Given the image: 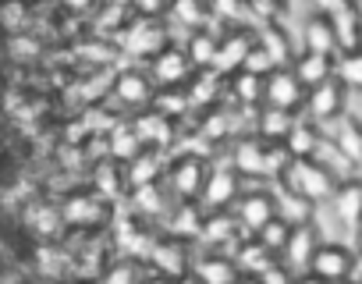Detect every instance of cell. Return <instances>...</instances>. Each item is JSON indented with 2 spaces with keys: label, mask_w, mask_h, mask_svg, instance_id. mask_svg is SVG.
Instances as JSON below:
<instances>
[{
  "label": "cell",
  "mask_w": 362,
  "mask_h": 284,
  "mask_svg": "<svg viewBox=\"0 0 362 284\" xmlns=\"http://www.w3.org/2000/svg\"><path fill=\"white\" fill-rule=\"evenodd\" d=\"M139 280H142V266L135 259H117L103 270L100 284H139Z\"/></svg>",
  "instance_id": "35"
},
{
  "label": "cell",
  "mask_w": 362,
  "mask_h": 284,
  "mask_svg": "<svg viewBox=\"0 0 362 284\" xmlns=\"http://www.w3.org/2000/svg\"><path fill=\"white\" fill-rule=\"evenodd\" d=\"M170 18L177 25H189V29H199L206 22V4L203 0H170Z\"/></svg>",
  "instance_id": "32"
},
{
  "label": "cell",
  "mask_w": 362,
  "mask_h": 284,
  "mask_svg": "<svg viewBox=\"0 0 362 284\" xmlns=\"http://www.w3.org/2000/svg\"><path fill=\"white\" fill-rule=\"evenodd\" d=\"M132 4H135V11H139V15L156 18L160 11H167V8H170V0H132Z\"/></svg>",
  "instance_id": "41"
},
{
  "label": "cell",
  "mask_w": 362,
  "mask_h": 284,
  "mask_svg": "<svg viewBox=\"0 0 362 284\" xmlns=\"http://www.w3.org/2000/svg\"><path fill=\"white\" fill-rule=\"evenodd\" d=\"M302 40H305V50H309V54H327V57L337 54V36H334V25H330V18H327L323 11H316V15L305 22Z\"/></svg>",
  "instance_id": "24"
},
{
  "label": "cell",
  "mask_w": 362,
  "mask_h": 284,
  "mask_svg": "<svg viewBox=\"0 0 362 284\" xmlns=\"http://www.w3.org/2000/svg\"><path fill=\"white\" fill-rule=\"evenodd\" d=\"M344 100H348V93H344V85L337 82V78H327L323 85H313V89H305V100H302V110H305V121L309 124H334L341 114H344Z\"/></svg>",
  "instance_id": "4"
},
{
  "label": "cell",
  "mask_w": 362,
  "mask_h": 284,
  "mask_svg": "<svg viewBox=\"0 0 362 284\" xmlns=\"http://www.w3.org/2000/svg\"><path fill=\"white\" fill-rule=\"evenodd\" d=\"M231 217L238 224V231L245 238L259 235V227H267L274 217H277V206H274V192L270 189H249L238 196V203L231 206Z\"/></svg>",
  "instance_id": "5"
},
{
  "label": "cell",
  "mask_w": 362,
  "mask_h": 284,
  "mask_svg": "<svg viewBox=\"0 0 362 284\" xmlns=\"http://www.w3.org/2000/svg\"><path fill=\"white\" fill-rule=\"evenodd\" d=\"M228 131H231V114L228 110H210V117L203 121V135L210 142H221Z\"/></svg>",
  "instance_id": "38"
},
{
  "label": "cell",
  "mask_w": 362,
  "mask_h": 284,
  "mask_svg": "<svg viewBox=\"0 0 362 284\" xmlns=\"http://www.w3.org/2000/svg\"><path fill=\"white\" fill-rule=\"evenodd\" d=\"M291 75L298 78V85H302V89L323 85L327 78H334V57H327V54H309V50H302V54L295 57V64H291Z\"/></svg>",
  "instance_id": "19"
},
{
  "label": "cell",
  "mask_w": 362,
  "mask_h": 284,
  "mask_svg": "<svg viewBox=\"0 0 362 284\" xmlns=\"http://www.w3.org/2000/svg\"><path fill=\"white\" fill-rule=\"evenodd\" d=\"M334 146L344 153V160L348 164H362V124L355 121V117H337L334 124H330V135H327Z\"/></svg>",
  "instance_id": "20"
},
{
  "label": "cell",
  "mask_w": 362,
  "mask_h": 284,
  "mask_svg": "<svg viewBox=\"0 0 362 284\" xmlns=\"http://www.w3.org/2000/svg\"><path fill=\"white\" fill-rule=\"evenodd\" d=\"M327 206H330L334 220L348 231V238H358V231H362V182H355V178L337 182Z\"/></svg>",
  "instance_id": "9"
},
{
  "label": "cell",
  "mask_w": 362,
  "mask_h": 284,
  "mask_svg": "<svg viewBox=\"0 0 362 284\" xmlns=\"http://www.w3.org/2000/svg\"><path fill=\"white\" fill-rule=\"evenodd\" d=\"M132 206L139 217H163L167 213V189L156 182V185H142V189H132Z\"/></svg>",
  "instance_id": "27"
},
{
  "label": "cell",
  "mask_w": 362,
  "mask_h": 284,
  "mask_svg": "<svg viewBox=\"0 0 362 284\" xmlns=\"http://www.w3.org/2000/svg\"><path fill=\"white\" fill-rule=\"evenodd\" d=\"M124 47L132 54H142V57H156L167 43H163V32L160 25H128V36H124Z\"/></svg>",
  "instance_id": "25"
},
{
  "label": "cell",
  "mask_w": 362,
  "mask_h": 284,
  "mask_svg": "<svg viewBox=\"0 0 362 284\" xmlns=\"http://www.w3.org/2000/svg\"><path fill=\"white\" fill-rule=\"evenodd\" d=\"M277 182H284L288 192L302 196V199L313 203V206L330 203V196H334V189H337V178H334L327 167H320L316 160H288V167H284V174H281Z\"/></svg>",
  "instance_id": "2"
},
{
  "label": "cell",
  "mask_w": 362,
  "mask_h": 284,
  "mask_svg": "<svg viewBox=\"0 0 362 284\" xmlns=\"http://www.w3.org/2000/svg\"><path fill=\"white\" fill-rule=\"evenodd\" d=\"M121 178H124V174L114 167V160H110V164H103V167L96 171V196H100V199L117 196V192H121Z\"/></svg>",
  "instance_id": "37"
},
{
  "label": "cell",
  "mask_w": 362,
  "mask_h": 284,
  "mask_svg": "<svg viewBox=\"0 0 362 284\" xmlns=\"http://www.w3.org/2000/svg\"><path fill=\"white\" fill-rule=\"evenodd\" d=\"M128 174H124V182L132 185V189H142V185H156L160 178H163V171H167V164H163V153H160V146H142L128 164Z\"/></svg>",
  "instance_id": "16"
},
{
  "label": "cell",
  "mask_w": 362,
  "mask_h": 284,
  "mask_svg": "<svg viewBox=\"0 0 362 284\" xmlns=\"http://www.w3.org/2000/svg\"><path fill=\"white\" fill-rule=\"evenodd\" d=\"M231 167L242 178H281L288 167V153H284V146H270V142H263L256 135H242L235 142Z\"/></svg>",
  "instance_id": "1"
},
{
  "label": "cell",
  "mask_w": 362,
  "mask_h": 284,
  "mask_svg": "<svg viewBox=\"0 0 362 284\" xmlns=\"http://www.w3.org/2000/svg\"><path fill=\"white\" fill-rule=\"evenodd\" d=\"M221 75H214V71H196V85L192 89H185L189 93V107H206V103H214L217 100V93H221Z\"/></svg>",
  "instance_id": "33"
},
{
  "label": "cell",
  "mask_w": 362,
  "mask_h": 284,
  "mask_svg": "<svg viewBox=\"0 0 362 284\" xmlns=\"http://www.w3.org/2000/svg\"><path fill=\"white\" fill-rule=\"evenodd\" d=\"M139 284H174V280H167V277H160V273H149V277H142Z\"/></svg>",
  "instance_id": "44"
},
{
  "label": "cell",
  "mask_w": 362,
  "mask_h": 284,
  "mask_svg": "<svg viewBox=\"0 0 362 284\" xmlns=\"http://www.w3.org/2000/svg\"><path fill=\"white\" fill-rule=\"evenodd\" d=\"M199 238L214 249V252H224L228 245H238L242 242V231L231 217V210H217V213H206L199 220Z\"/></svg>",
  "instance_id": "15"
},
{
  "label": "cell",
  "mask_w": 362,
  "mask_h": 284,
  "mask_svg": "<svg viewBox=\"0 0 362 284\" xmlns=\"http://www.w3.org/2000/svg\"><path fill=\"white\" fill-rule=\"evenodd\" d=\"M214 54H217V36H214V32H206V29H196V32H192V40H189V50H185L189 64H192L196 71H210Z\"/></svg>",
  "instance_id": "29"
},
{
  "label": "cell",
  "mask_w": 362,
  "mask_h": 284,
  "mask_svg": "<svg viewBox=\"0 0 362 284\" xmlns=\"http://www.w3.org/2000/svg\"><path fill=\"white\" fill-rule=\"evenodd\" d=\"M320 128L316 124H309L305 117L302 121H295V128L288 131V138L281 142L284 146V153H288V160H313V153H316V146H320Z\"/></svg>",
  "instance_id": "21"
},
{
  "label": "cell",
  "mask_w": 362,
  "mask_h": 284,
  "mask_svg": "<svg viewBox=\"0 0 362 284\" xmlns=\"http://www.w3.org/2000/svg\"><path fill=\"white\" fill-rule=\"evenodd\" d=\"M334 78L344 85V93H362V47L344 50L334 61Z\"/></svg>",
  "instance_id": "26"
},
{
  "label": "cell",
  "mask_w": 362,
  "mask_h": 284,
  "mask_svg": "<svg viewBox=\"0 0 362 284\" xmlns=\"http://www.w3.org/2000/svg\"><path fill=\"white\" fill-rule=\"evenodd\" d=\"M351 11L358 15V22H362V0H351Z\"/></svg>",
  "instance_id": "46"
},
{
  "label": "cell",
  "mask_w": 362,
  "mask_h": 284,
  "mask_svg": "<svg viewBox=\"0 0 362 284\" xmlns=\"http://www.w3.org/2000/svg\"><path fill=\"white\" fill-rule=\"evenodd\" d=\"M192 64L185 57V50L177 47H163L156 57H153V68H149V78L156 89H185V82L192 78Z\"/></svg>",
  "instance_id": "11"
},
{
  "label": "cell",
  "mask_w": 362,
  "mask_h": 284,
  "mask_svg": "<svg viewBox=\"0 0 362 284\" xmlns=\"http://www.w3.org/2000/svg\"><path fill=\"white\" fill-rule=\"evenodd\" d=\"M192 273L203 284H238V277H242L228 252H206V256L192 259Z\"/></svg>",
  "instance_id": "18"
},
{
  "label": "cell",
  "mask_w": 362,
  "mask_h": 284,
  "mask_svg": "<svg viewBox=\"0 0 362 284\" xmlns=\"http://www.w3.org/2000/svg\"><path fill=\"white\" fill-rule=\"evenodd\" d=\"M252 43H256V36L249 32V29H231L224 40H217V54H214V64H210V71L214 75H235V71H242V64H245V54L252 50Z\"/></svg>",
  "instance_id": "13"
},
{
  "label": "cell",
  "mask_w": 362,
  "mask_h": 284,
  "mask_svg": "<svg viewBox=\"0 0 362 284\" xmlns=\"http://www.w3.org/2000/svg\"><path fill=\"white\" fill-rule=\"evenodd\" d=\"M153 114L156 117H163V121H170V117H185L192 107H189V93L185 89H156L153 93Z\"/></svg>",
  "instance_id": "28"
},
{
  "label": "cell",
  "mask_w": 362,
  "mask_h": 284,
  "mask_svg": "<svg viewBox=\"0 0 362 284\" xmlns=\"http://www.w3.org/2000/svg\"><path fill=\"white\" fill-rule=\"evenodd\" d=\"M61 217L71 227H93V224H100L107 217V206H103V199L96 192H75V196L64 199Z\"/></svg>",
  "instance_id": "17"
},
{
  "label": "cell",
  "mask_w": 362,
  "mask_h": 284,
  "mask_svg": "<svg viewBox=\"0 0 362 284\" xmlns=\"http://www.w3.org/2000/svg\"><path fill=\"white\" fill-rule=\"evenodd\" d=\"M231 96L242 107H259L263 103V78H256L249 71H235L231 75Z\"/></svg>",
  "instance_id": "31"
},
{
  "label": "cell",
  "mask_w": 362,
  "mask_h": 284,
  "mask_svg": "<svg viewBox=\"0 0 362 284\" xmlns=\"http://www.w3.org/2000/svg\"><path fill=\"white\" fill-rule=\"evenodd\" d=\"M153 93H156V85H153V78H149L146 71L128 68V71H121V75L114 78V96H117L124 107H132V110L149 107V103H153Z\"/></svg>",
  "instance_id": "14"
},
{
  "label": "cell",
  "mask_w": 362,
  "mask_h": 284,
  "mask_svg": "<svg viewBox=\"0 0 362 284\" xmlns=\"http://www.w3.org/2000/svg\"><path fill=\"white\" fill-rule=\"evenodd\" d=\"M288 231H291V224H284L281 217H274V220H270L267 227H259V235H252V238H256L267 252L277 256V252L284 249V242H288Z\"/></svg>",
  "instance_id": "34"
},
{
  "label": "cell",
  "mask_w": 362,
  "mask_h": 284,
  "mask_svg": "<svg viewBox=\"0 0 362 284\" xmlns=\"http://www.w3.org/2000/svg\"><path fill=\"white\" fill-rule=\"evenodd\" d=\"M295 114L288 110H274V107H263L259 117H256V138L270 142V146H281V142L288 138V131L295 128Z\"/></svg>",
  "instance_id": "23"
},
{
  "label": "cell",
  "mask_w": 362,
  "mask_h": 284,
  "mask_svg": "<svg viewBox=\"0 0 362 284\" xmlns=\"http://www.w3.org/2000/svg\"><path fill=\"white\" fill-rule=\"evenodd\" d=\"M316 245H320L316 224H313V220H309V224H295V227L288 231L284 249L277 252V263H284L291 273H305V266H309V259H313Z\"/></svg>",
  "instance_id": "12"
},
{
  "label": "cell",
  "mask_w": 362,
  "mask_h": 284,
  "mask_svg": "<svg viewBox=\"0 0 362 284\" xmlns=\"http://www.w3.org/2000/svg\"><path fill=\"white\" fill-rule=\"evenodd\" d=\"M235 266H238V273L242 277H259L270 263H277V256L274 252H267L256 238H242L238 245H235Z\"/></svg>",
  "instance_id": "22"
},
{
  "label": "cell",
  "mask_w": 362,
  "mask_h": 284,
  "mask_svg": "<svg viewBox=\"0 0 362 284\" xmlns=\"http://www.w3.org/2000/svg\"><path fill=\"white\" fill-rule=\"evenodd\" d=\"M238 284H263L259 277H238Z\"/></svg>",
  "instance_id": "47"
},
{
  "label": "cell",
  "mask_w": 362,
  "mask_h": 284,
  "mask_svg": "<svg viewBox=\"0 0 362 284\" xmlns=\"http://www.w3.org/2000/svg\"><path fill=\"white\" fill-rule=\"evenodd\" d=\"M146 259L153 266V273L167 277V280H177V277H185L192 270V256H189V245L185 242H177V238H160L146 249Z\"/></svg>",
  "instance_id": "7"
},
{
  "label": "cell",
  "mask_w": 362,
  "mask_h": 284,
  "mask_svg": "<svg viewBox=\"0 0 362 284\" xmlns=\"http://www.w3.org/2000/svg\"><path fill=\"white\" fill-rule=\"evenodd\" d=\"M305 273L320 277L323 284H341V280H351V249L344 242H320Z\"/></svg>",
  "instance_id": "6"
},
{
  "label": "cell",
  "mask_w": 362,
  "mask_h": 284,
  "mask_svg": "<svg viewBox=\"0 0 362 284\" xmlns=\"http://www.w3.org/2000/svg\"><path fill=\"white\" fill-rule=\"evenodd\" d=\"M259 280H263V284H291V280H295V273H291L284 263H270V266L259 273Z\"/></svg>",
  "instance_id": "40"
},
{
  "label": "cell",
  "mask_w": 362,
  "mask_h": 284,
  "mask_svg": "<svg viewBox=\"0 0 362 284\" xmlns=\"http://www.w3.org/2000/svg\"><path fill=\"white\" fill-rule=\"evenodd\" d=\"M238 196H242V174L235 167H210L199 203H206V210L217 213V210H231Z\"/></svg>",
  "instance_id": "10"
},
{
  "label": "cell",
  "mask_w": 362,
  "mask_h": 284,
  "mask_svg": "<svg viewBox=\"0 0 362 284\" xmlns=\"http://www.w3.org/2000/svg\"><path fill=\"white\" fill-rule=\"evenodd\" d=\"M22 22H25V8H22V4H8V8H0V25H4V29L18 32V29H22Z\"/></svg>",
  "instance_id": "39"
},
{
  "label": "cell",
  "mask_w": 362,
  "mask_h": 284,
  "mask_svg": "<svg viewBox=\"0 0 362 284\" xmlns=\"http://www.w3.org/2000/svg\"><path fill=\"white\" fill-rule=\"evenodd\" d=\"M351 280H355V284H362V245H358V249H351Z\"/></svg>",
  "instance_id": "42"
},
{
  "label": "cell",
  "mask_w": 362,
  "mask_h": 284,
  "mask_svg": "<svg viewBox=\"0 0 362 284\" xmlns=\"http://www.w3.org/2000/svg\"><path fill=\"white\" fill-rule=\"evenodd\" d=\"M341 284H355V280H341Z\"/></svg>",
  "instance_id": "48"
},
{
  "label": "cell",
  "mask_w": 362,
  "mask_h": 284,
  "mask_svg": "<svg viewBox=\"0 0 362 284\" xmlns=\"http://www.w3.org/2000/svg\"><path fill=\"white\" fill-rule=\"evenodd\" d=\"M291 284H323L320 277H313V273H295V280Z\"/></svg>",
  "instance_id": "43"
},
{
  "label": "cell",
  "mask_w": 362,
  "mask_h": 284,
  "mask_svg": "<svg viewBox=\"0 0 362 284\" xmlns=\"http://www.w3.org/2000/svg\"><path fill=\"white\" fill-rule=\"evenodd\" d=\"M107 150H110V160H114V164H128V160L142 150V138L135 135L132 124H121V128L110 131V146H107Z\"/></svg>",
  "instance_id": "30"
},
{
  "label": "cell",
  "mask_w": 362,
  "mask_h": 284,
  "mask_svg": "<svg viewBox=\"0 0 362 284\" xmlns=\"http://www.w3.org/2000/svg\"><path fill=\"white\" fill-rule=\"evenodd\" d=\"M302 100H305V89L298 85V78L291 75V68H274L267 78H263V107H274V110H302Z\"/></svg>",
  "instance_id": "8"
},
{
  "label": "cell",
  "mask_w": 362,
  "mask_h": 284,
  "mask_svg": "<svg viewBox=\"0 0 362 284\" xmlns=\"http://www.w3.org/2000/svg\"><path fill=\"white\" fill-rule=\"evenodd\" d=\"M277 64H274V57L259 47V43H252V50L245 54V64H242V71H249V75H256V78H267L270 71H274Z\"/></svg>",
  "instance_id": "36"
},
{
  "label": "cell",
  "mask_w": 362,
  "mask_h": 284,
  "mask_svg": "<svg viewBox=\"0 0 362 284\" xmlns=\"http://www.w3.org/2000/svg\"><path fill=\"white\" fill-rule=\"evenodd\" d=\"M174 284H203V280H199V277H196V273H192V270H189V273H185V277H177V280H174Z\"/></svg>",
  "instance_id": "45"
},
{
  "label": "cell",
  "mask_w": 362,
  "mask_h": 284,
  "mask_svg": "<svg viewBox=\"0 0 362 284\" xmlns=\"http://www.w3.org/2000/svg\"><path fill=\"white\" fill-rule=\"evenodd\" d=\"M206 174H210V164L203 157H196V153H185V157H177L174 164H167V192L177 203H199Z\"/></svg>",
  "instance_id": "3"
}]
</instances>
